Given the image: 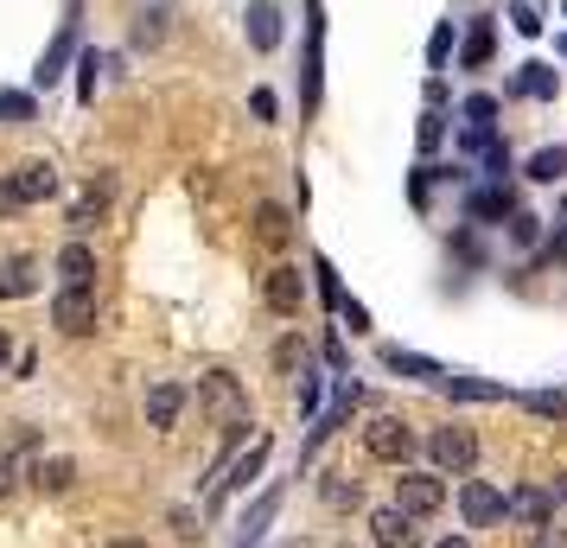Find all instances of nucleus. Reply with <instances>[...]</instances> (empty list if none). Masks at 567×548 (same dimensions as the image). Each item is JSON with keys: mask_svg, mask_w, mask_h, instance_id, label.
Segmentation results:
<instances>
[{"mask_svg": "<svg viewBox=\"0 0 567 548\" xmlns=\"http://www.w3.org/2000/svg\"><path fill=\"white\" fill-rule=\"evenodd\" d=\"M287 236H293L287 210L281 205H256V242L261 249H287Z\"/></svg>", "mask_w": 567, "mask_h": 548, "instance_id": "19", "label": "nucleus"}, {"mask_svg": "<svg viewBox=\"0 0 567 548\" xmlns=\"http://www.w3.org/2000/svg\"><path fill=\"white\" fill-rule=\"evenodd\" d=\"M319 497H326V510H358V504H363V485L351 478V472H332V478L319 485Z\"/></svg>", "mask_w": 567, "mask_h": 548, "instance_id": "21", "label": "nucleus"}, {"mask_svg": "<svg viewBox=\"0 0 567 548\" xmlns=\"http://www.w3.org/2000/svg\"><path fill=\"white\" fill-rule=\"evenodd\" d=\"M103 548H147L141 536H115V542H103Z\"/></svg>", "mask_w": 567, "mask_h": 548, "instance_id": "44", "label": "nucleus"}, {"mask_svg": "<svg viewBox=\"0 0 567 548\" xmlns=\"http://www.w3.org/2000/svg\"><path fill=\"white\" fill-rule=\"evenodd\" d=\"M548 492H555V517L567 523V472H555V485H548Z\"/></svg>", "mask_w": 567, "mask_h": 548, "instance_id": "41", "label": "nucleus"}, {"mask_svg": "<svg viewBox=\"0 0 567 548\" xmlns=\"http://www.w3.org/2000/svg\"><path fill=\"white\" fill-rule=\"evenodd\" d=\"M0 115L7 122H32V96L27 90H0Z\"/></svg>", "mask_w": 567, "mask_h": 548, "instance_id": "31", "label": "nucleus"}, {"mask_svg": "<svg viewBox=\"0 0 567 548\" xmlns=\"http://www.w3.org/2000/svg\"><path fill=\"white\" fill-rule=\"evenodd\" d=\"M249 45L256 52H275L281 45V7L275 0H249Z\"/></svg>", "mask_w": 567, "mask_h": 548, "instance_id": "15", "label": "nucleus"}, {"mask_svg": "<svg viewBox=\"0 0 567 548\" xmlns=\"http://www.w3.org/2000/svg\"><path fill=\"white\" fill-rule=\"evenodd\" d=\"M465 128H491V122H497V96H465Z\"/></svg>", "mask_w": 567, "mask_h": 548, "instance_id": "29", "label": "nucleus"}, {"mask_svg": "<svg viewBox=\"0 0 567 548\" xmlns=\"http://www.w3.org/2000/svg\"><path fill=\"white\" fill-rule=\"evenodd\" d=\"M523 409L542 415V421H567V395L561 390H529V395H523Z\"/></svg>", "mask_w": 567, "mask_h": 548, "instance_id": "26", "label": "nucleus"}, {"mask_svg": "<svg viewBox=\"0 0 567 548\" xmlns=\"http://www.w3.org/2000/svg\"><path fill=\"white\" fill-rule=\"evenodd\" d=\"M261 459H268V434H256V441H249V453H243V459L230 466V478H224V485L210 492V504H224V497H236V492H243V485H249V478L261 472Z\"/></svg>", "mask_w": 567, "mask_h": 548, "instance_id": "13", "label": "nucleus"}, {"mask_svg": "<svg viewBox=\"0 0 567 548\" xmlns=\"http://www.w3.org/2000/svg\"><path fill=\"white\" fill-rule=\"evenodd\" d=\"M370 536H377V548H421V529H414V517L402 504H383L370 517Z\"/></svg>", "mask_w": 567, "mask_h": 548, "instance_id": "8", "label": "nucleus"}, {"mask_svg": "<svg viewBox=\"0 0 567 548\" xmlns=\"http://www.w3.org/2000/svg\"><path fill=\"white\" fill-rule=\"evenodd\" d=\"M261 300H268V313H281V319H293L300 307H307V275L300 268H268V281H261Z\"/></svg>", "mask_w": 567, "mask_h": 548, "instance_id": "6", "label": "nucleus"}, {"mask_svg": "<svg viewBox=\"0 0 567 548\" xmlns=\"http://www.w3.org/2000/svg\"><path fill=\"white\" fill-rule=\"evenodd\" d=\"M338 319H344V325H351V332H370V313H363L358 300H344V307H338Z\"/></svg>", "mask_w": 567, "mask_h": 548, "instance_id": "35", "label": "nucleus"}, {"mask_svg": "<svg viewBox=\"0 0 567 548\" xmlns=\"http://www.w3.org/2000/svg\"><path fill=\"white\" fill-rule=\"evenodd\" d=\"M460 517H465V529H485V523L511 517V497L497 492V485H485V478H465L460 485Z\"/></svg>", "mask_w": 567, "mask_h": 548, "instance_id": "5", "label": "nucleus"}, {"mask_svg": "<svg viewBox=\"0 0 567 548\" xmlns=\"http://www.w3.org/2000/svg\"><path fill=\"white\" fill-rule=\"evenodd\" d=\"M58 281L64 288H96V249L90 242H64L58 249Z\"/></svg>", "mask_w": 567, "mask_h": 548, "instance_id": "11", "label": "nucleus"}, {"mask_svg": "<svg viewBox=\"0 0 567 548\" xmlns=\"http://www.w3.org/2000/svg\"><path fill=\"white\" fill-rule=\"evenodd\" d=\"M434 548H472V542H465V536H446V542H434Z\"/></svg>", "mask_w": 567, "mask_h": 548, "instance_id": "46", "label": "nucleus"}, {"mask_svg": "<svg viewBox=\"0 0 567 548\" xmlns=\"http://www.w3.org/2000/svg\"><path fill=\"white\" fill-rule=\"evenodd\" d=\"M300 376H307V370H300ZM300 409H307V415L319 409V376H307V383H300Z\"/></svg>", "mask_w": 567, "mask_h": 548, "instance_id": "40", "label": "nucleus"}, {"mask_svg": "<svg viewBox=\"0 0 567 548\" xmlns=\"http://www.w3.org/2000/svg\"><path fill=\"white\" fill-rule=\"evenodd\" d=\"M395 504H402L409 517H434L440 504H446V478H440V472H402V478H395Z\"/></svg>", "mask_w": 567, "mask_h": 548, "instance_id": "4", "label": "nucleus"}, {"mask_svg": "<svg viewBox=\"0 0 567 548\" xmlns=\"http://www.w3.org/2000/svg\"><path fill=\"white\" fill-rule=\"evenodd\" d=\"M27 478H32V485H39L45 497H64L71 485H78V459H64V453H52V459H39V466H32Z\"/></svg>", "mask_w": 567, "mask_h": 548, "instance_id": "14", "label": "nucleus"}, {"mask_svg": "<svg viewBox=\"0 0 567 548\" xmlns=\"http://www.w3.org/2000/svg\"><path fill=\"white\" fill-rule=\"evenodd\" d=\"M39 288V261L32 256H0V300H27Z\"/></svg>", "mask_w": 567, "mask_h": 548, "instance_id": "12", "label": "nucleus"}, {"mask_svg": "<svg viewBox=\"0 0 567 548\" xmlns=\"http://www.w3.org/2000/svg\"><path fill=\"white\" fill-rule=\"evenodd\" d=\"M319 39H326V27H319V0H307V83H300L307 108L319 103Z\"/></svg>", "mask_w": 567, "mask_h": 548, "instance_id": "17", "label": "nucleus"}, {"mask_svg": "<svg viewBox=\"0 0 567 548\" xmlns=\"http://www.w3.org/2000/svg\"><path fill=\"white\" fill-rule=\"evenodd\" d=\"M383 364L395 370V376H427V383H440V376H446V370H440L434 358H421V351H402V344H389Z\"/></svg>", "mask_w": 567, "mask_h": 548, "instance_id": "20", "label": "nucleus"}, {"mask_svg": "<svg viewBox=\"0 0 567 548\" xmlns=\"http://www.w3.org/2000/svg\"><path fill=\"white\" fill-rule=\"evenodd\" d=\"M434 459L446 472H472L478 466V434H472V427H460V421H453V427H434Z\"/></svg>", "mask_w": 567, "mask_h": 548, "instance_id": "7", "label": "nucleus"}, {"mask_svg": "<svg viewBox=\"0 0 567 548\" xmlns=\"http://www.w3.org/2000/svg\"><path fill=\"white\" fill-rule=\"evenodd\" d=\"M198 409H205L217 427H249V390L236 383L230 370H210V376H198Z\"/></svg>", "mask_w": 567, "mask_h": 548, "instance_id": "1", "label": "nucleus"}, {"mask_svg": "<svg viewBox=\"0 0 567 548\" xmlns=\"http://www.w3.org/2000/svg\"><path fill=\"white\" fill-rule=\"evenodd\" d=\"M363 453L383 459V466H409L414 459V427L402 415H377L370 427H363Z\"/></svg>", "mask_w": 567, "mask_h": 548, "instance_id": "2", "label": "nucleus"}, {"mask_svg": "<svg viewBox=\"0 0 567 548\" xmlns=\"http://www.w3.org/2000/svg\"><path fill=\"white\" fill-rule=\"evenodd\" d=\"M440 134H446V122H440V108H427V115H421V147H427V154L440 147Z\"/></svg>", "mask_w": 567, "mask_h": 548, "instance_id": "34", "label": "nucleus"}, {"mask_svg": "<svg viewBox=\"0 0 567 548\" xmlns=\"http://www.w3.org/2000/svg\"><path fill=\"white\" fill-rule=\"evenodd\" d=\"M511 517L523 523V529H555V492H548V485L511 492Z\"/></svg>", "mask_w": 567, "mask_h": 548, "instance_id": "9", "label": "nucleus"}, {"mask_svg": "<svg viewBox=\"0 0 567 548\" xmlns=\"http://www.w3.org/2000/svg\"><path fill=\"white\" fill-rule=\"evenodd\" d=\"M275 510H281V492H261L256 504H249V517H243V542H236V548H249V542H256L261 529L275 523Z\"/></svg>", "mask_w": 567, "mask_h": 548, "instance_id": "22", "label": "nucleus"}, {"mask_svg": "<svg viewBox=\"0 0 567 548\" xmlns=\"http://www.w3.org/2000/svg\"><path fill=\"white\" fill-rule=\"evenodd\" d=\"M491 45H497L491 20H472V32H465V71H485V64H491Z\"/></svg>", "mask_w": 567, "mask_h": 548, "instance_id": "23", "label": "nucleus"}, {"mask_svg": "<svg viewBox=\"0 0 567 548\" xmlns=\"http://www.w3.org/2000/svg\"><path fill=\"white\" fill-rule=\"evenodd\" d=\"M446 52H453V27H440L434 39H427V58H434V64H446Z\"/></svg>", "mask_w": 567, "mask_h": 548, "instance_id": "37", "label": "nucleus"}, {"mask_svg": "<svg viewBox=\"0 0 567 548\" xmlns=\"http://www.w3.org/2000/svg\"><path fill=\"white\" fill-rule=\"evenodd\" d=\"M511 27L523 32V39H536V32H542V13L529 7V0H516V7H511Z\"/></svg>", "mask_w": 567, "mask_h": 548, "instance_id": "32", "label": "nucleus"}, {"mask_svg": "<svg viewBox=\"0 0 567 548\" xmlns=\"http://www.w3.org/2000/svg\"><path fill=\"white\" fill-rule=\"evenodd\" d=\"M561 173H567V147H542V154L529 159V179H542V185L561 179Z\"/></svg>", "mask_w": 567, "mask_h": 548, "instance_id": "28", "label": "nucleus"}, {"mask_svg": "<svg viewBox=\"0 0 567 548\" xmlns=\"http://www.w3.org/2000/svg\"><path fill=\"white\" fill-rule=\"evenodd\" d=\"M561 217H567V210H561Z\"/></svg>", "mask_w": 567, "mask_h": 548, "instance_id": "47", "label": "nucleus"}, {"mask_svg": "<svg viewBox=\"0 0 567 548\" xmlns=\"http://www.w3.org/2000/svg\"><path fill=\"white\" fill-rule=\"evenodd\" d=\"M465 210H472V217H504V210H511V192H504V179H491L485 192H472V198H465Z\"/></svg>", "mask_w": 567, "mask_h": 548, "instance_id": "24", "label": "nucleus"}, {"mask_svg": "<svg viewBox=\"0 0 567 548\" xmlns=\"http://www.w3.org/2000/svg\"><path fill=\"white\" fill-rule=\"evenodd\" d=\"M71 45H78V32L64 27V32H58V45L45 52V64H39V83H58V77H64V58H71Z\"/></svg>", "mask_w": 567, "mask_h": 548, "instance_id": "27", "label": "nucleus"}, {"mask_svg": "<svg viewBox=\"0 0 567 548\" xmlns=\"http://www.w3.org/2000/svg\"><path fill=\"white\" fill-rule=\"evenodd\" d=\"M52 325L64 332V339H83V332H96V288H58Z\"/></svg>", "mask_w": 567, "mask_h": 548, "instance_id": "3", "label": "nucleus"}, {"mask_svg": "<svg viewBox=\"0 0 567 548\" xmlns=\"http://www.w3.org/2000/svg\"><path fill=\"white\" fill-rule=\"evenodd\" d=\"M511 236H516V242H536V217H523V210H516V217H511Z\"/></svg>", "mask_w": 567, "mask_h": 548, "instance_id": "39", "label": "nucleus"}, {"mask_svg": "<svg viewBox=\"0 0 567 548\" xmlns=\"http://www.w3.org/2000/svg\"><path fill=\"white\" fill-rule=\"evenodd\" d=\"M173 529H179V542H192V536H198V523H192V510H173Z\"/></svg>", "mask_w": 567, "mask_h": 548, "instance_id": "43", "label": "nucleus"}, {"mask_svg": "<svg viewBox=\"0 0 567 548\" xmlns=\"http://www.w3.org/2000/svg\"><path fill=\"white\" fill-rule=\"evenodd\" d=\"M275 364H281V370L307 364V344H300V339H281V344H275Z\"/></svg>", "mask_w": 567, "mask_h": 548, "instance_id": "33", "label": "nucleus"}, {"mask_svg": "<svg viewBox=\"0 0 567 548\" xmlns=\"http://www.w3.org/2000/svg\"><path fill=\"white\" fill-rule=\"evenodd\" d=\"M7 358H13V339H7V332H0V370H7Z\"/></svg>", "mask_w": 567, "mask_h": 548, "instance_id": "45", "label": "nucleus"}, {"mask_svg": "<svg viewBox=\"0 0 567 548\" xmlns=\"http://www.w3.org/2000/svg\"><path fill=\"white\" fill-rule=\"evenodd\" d=\"M511 90L516 96H555V71H548V64H523Z\"/></svg>", "mask_w": 567, "mask_h": 548, "instance_id": "25", "label": "nucleus"}, {"mask_svg": "<svg viewBox=\"0 0 567 548\" xmlns=\"http://www.w3.org/2000/svg\"><path fill=\"white\" fill-rule=\"evenodd\" d=\"M13 192H20V205H45L58 192V166L52 159H27V166L13 173Z\"/></svg>", "mask_w": 567, "mask_h": 548, "instance_id": "10", "label": "nucleus"}, {"mask_svg": "<svg viewBox=\"0 0 567 548\" xmlns=\"http://www.w3.org/2000/svg\"><path fill=\"white\" fill-rule=\"evenodd\" d=\"M159 20H166V13H141V20H134V45H141V52H154L159 39H166V27H159Z\"/></svg>", "mask_w": 567, "mask_h": 548, "instance_id": "30", "label": "nucleus"}, {"mask_svg": "<svg viewBox=\"0 0 567 548\" xmlns=\"http://www.w3.org/2000/svg\"><path fill=\"white\" fill-rule=\"evenodd\" d=\"M249 108H256V122H275V90H256V96H249Z\"/></svg>", "mask_w": 567, "mask_h": 548, "instance_id": "38", "label": "nucleus"}, {"mask_svg": "<svg viewBox=\"0 0 567 548\" xmlns=\"http://www.w3.org/2000/svg\"><path fill=\"white\" fill-rule=\"evenodd\" d=\"M440 390L453 395V402H511L504 383H478V376H440Z\"/></svg>", "mask_w": 567, "mask_h": 548, "instance_id": "18", "label": "nucleus"}, {"mask_svg": "<svg viewBox=\"0 0 567 548\" xmlns=\"http://www.w3.org/2000/svg\"><path fill=\"white\" fill-rule=\"evenodd\" d=\"M20 210V192H13V179H0V217H13Z\"/></svg>", "mask_w": 567, "mask_h": 548, "instance_id": "42", "label": "nucleus"}, {"mask_svg": "<svg viewBox=\"0 0 567 548\" xmlns=\"http://www.w3.org/2000/svg\"><path fill=\"white\" fill-rule=\"evenodd\" d=\"M179 409H185L179 383H154V390H147V427H154V434H166V427L179 421Z\"/></svg>", "mask_w": 567, "mask_h": 548, "instance_id": "16", "label": "nucleus"}, {"mask_svg": "<svg viewBox=\"0 0 567 548\" xmlns=\"http://www.w3.org/2000/svg\"><path fill=\"white\" fill-rule=\"evenodd\" d=\"M20 485V472H13V446H0V497Z\"/></svg>", "mask_w": 567, "mask_h": 548, "instance_id": "36", "label": "nucleus"}]
</instances>
